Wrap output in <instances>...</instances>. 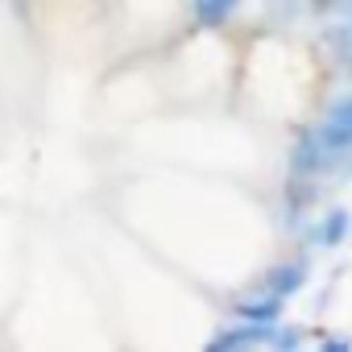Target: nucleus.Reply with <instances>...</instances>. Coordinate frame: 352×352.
<instances>
[{
    "mask_svg": "<svg viewBox=\"0 0 352 352\" xmlns=\"http://www.w3.org/2000/svg\"><path fill=\"white\" fill-rule=\"evenodd\" d=\"M344 228H348V224H344V216H331V224H327L323 241H340V236H344Z\"/></svg>",
    "mask_w": 352,
    "mask_h": 352,
    "instance_id": "obj_1",
    "label": "nucleus"
}]
</instances>
